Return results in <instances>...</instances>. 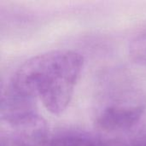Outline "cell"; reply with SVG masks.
Instances as JSON below:
<instances>
[{
	"label": "cell",
	"instance_id": "7a4b0ae2",
	"mask_svg": "<svg viewBox=\"0 0 146 146\" xmlns=\"http://www.w3.org/2000/svg\"><path fill=\"white\" fill-rule=\"evenodd\" d=\"M145 113L143 103L126 105H105L95 118L98 128L107 133L125 132L135 127Z\"/></svg>",
	"mask_w": 146,
	"mask_h": 146
},
{
	"label": "cell",
	"instance_id": "277c9868",
	"mask_svg": "<svg viewBox=\"0 0 146 146\" xmlns=\"http://www.w3.org/2000/svg\"><path fill=\"white\" fill-rule=\"evenodd\" d=\"M128 53L136 64L146 68V30L132 38L128 46Z\"/></svg>",
	"mask_w": 146,
	"mask_h": 146
},
{
	"label": "cell",
	"instance_id": "3957f363",
	"mask_svg": "<svg viewBox=\"0 0 146 146\" xmlns=\"http://www.w3.org/2000/svg\"><path fill=\"white\" fill-rule=\"evenodd\" d=\"M45 146H102L101 139L83 133L68 132L50 136Z\"/></svg>",
	"mask_w": 146,
	"mask_h": 146
},
{
	"label": "cell",
	"instance_id": "6da1fadb",
	"mask_svg": "<svg viewBox=\"0 0 146 146\" xmlns=\"http://www.w3.org/2000/svg\"><path fill=\"white\" fill-rule=\"evenodd\" d=\"M83 66V56L74 50H51L27 60L9 82L40 100L51 114L60 115L71 101Z\"/></svg>",
	"mask_w": 146,
	"mask_h": 146
},
{
	"label": "cell",
	"instance_id": "5b68a950",
	"mask_svg": "<svg viewBox=\"0 0 146 146\" xmlns=\"http://www.w3.org/2000/svg\"><path fill=\"white\" fill-rule=\"evenodd\" d=\"M122 146H146V133L139 134L128 140H121Z\"/></svg>",
	"mask_w": 146,
	"mask_h": 146
}]
</instances>
